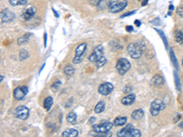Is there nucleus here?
Returning <instances> with one entry per match:
<instances>
[{
    "label": "nucleus",
    "instance_id": "26",
    "mask_svg": "<svg viewBox=\"0 0 183 137\" xmlns=\"http://www.w3.org/2000/svg\"><path fill=\"white\" fill-rule=\"evenodd\" d=\"M106 61H107V60H106V59L103 56V57H102V59H101V60H99L96 62V66H97L98 68H101V67H103V66L106 63Z\"/></svg>",
    "mask_w": 183,
    "mask_h": 137
},
{
    "label": "nucleus",
    "instance_id": "23",
    "mask_svg": "<svg viewBox=\"0 0 183 137\" xmlns=\"http://www.w3.org/2000/svg\"><path fill=\"white\" fill-rule=\"evenodd\" d=\"M11 6H25L28 3V0H9Z\"/></svg>",
    "mask_w": 183,
    "mask_h": 137
},
{
    "label": "nucleus",
    "instance_id": "11",
    "mask_svg": "<svg viewBox=\"0 0 183 137\" xmlns=\"http://www.w3.org/2000/svg\"><path fill=\"white\" fill-rule=\"evenodd\" d=\"M0 17H1V21L3 23H7V22H11L12 20H14L15 15L9 9L6 8V9L2 10V12L0 14Z\"/></svg>",
    "mask_w": 183,
    "mask_h": 137
},
{
    "label": "nucleus",
    "instance_id": "15",
    "mask_svg": "<svg viewBox=\"0 0 183 137\" xmlns=\"http://www.w3.org/2000/svg\"><path fill=\"white\" fill-rule=\"evenodd\" d=\"M131 116H132L133 120H141L143 118V116H144V111L141 110V109H137V110H136V111H134L132 113V115Z\"/></svg>",
    "mask_w": 183,
    "mask_h": 137
},
{
    "label": "nucleus",
    "instance_id": "12",
    "mask_svg": "<svg viewBox=\"0 0 183 137\" xmlns=\"http://www.w3.org/2000/svg\"><path fill=\"white\" fill-rule=\"evenodd\" d=\"M114 90V85L110 82H105L99 86L98 92L102 95H108Z\"/></svg>",
    "mask_w": 183,
    "mask_h": 137
},
{
    "label": "nucleus",
    "instance_id": "33",
    "mask_svg": "<svg viewBox=\"0 0 183 137\" xmlns=\"http://www.w3.org/2000/svg\"><path fill=\"white\" fill-rule=\"evenodd\" d=\"M146 3H147V0H143V2H142V6H146Z\"/></svg>",
    "mask_w": 183,
    "mask_h": 137
},
{
    "label": "nucleus",
    "instance_id": "14",
    "mask_svg": "<svg viewBox=\"0 0 183 137\" xmlns=\"http://www.w3.org/2000/svg\"><path fill=\"white\" fill-rule=\"evenodd\" d=\"M135 101H136V95L135 94H128L127 96L124 97L121 100V103L124 105H131L135 103Z\"/></svg>",
    "mask_w": 183,
    "mask_h": 137
},
{
    "label": "nucleus",
    "instance_id": "3",
    "mask_svg": "<svg viewBox=\"0 0 183 137\" xmlns=\"http://www.w3.org/2000/svg\"><path fill=\"white\" fill-rule=\"evenodd\" d=\"M114 123L110 122L108 121H103L100 124H94L92 125V129L95 133L99 135H105L107 132H109L110 129L113 127Z\"/></svg>",
    "mask_w": 183,
    "mask_h": 137
},
{
    "label": "nucleus",
    "instance_id": "17",
    "mask_svg": "<svg viewBox=\"0 0 183 137\" xmlns=\"http://www.w3.org/2000/svg\"><path fill=\"white\" fill-rule=\"evenodd\" d=\"M152 82L155 86H161L164 84V79L160 75H155L152 80Z\"/></svg>",
    "mask_w": 183,
    "mask_h": 137
},
{
    "label": "nucleus",
    "instance_id": "24",
    "mask_svg": "<svg viewBox=\"0 0 183 137\" xmlns=\"http://www.w3.org/2000/svg\"><path fill=\"white\" fill-rule=\"evenodd\" d=\"M67 122H70V123H72V124H74L75 122H76V119H77V116H76V114L72 112V113H70L68 115H67Z\"/></svg>",
    "mask_w": 183,
    "mask_h": 137
},
{
    "label": "nucleus",
    "instance_id": "18",
    "mask_svg": "<svg viewBox=\"0 0 183 137\" xmlns=\"http://www.w3.org/2000/svg\"><path fill=\"white\" fill-rule=\"evenodd\" d=\"M127 121V117H117V118L114 119L113 123H114V126H123L124 124H126Z\"/></svg>",
    "mask_w": 183,
    "mask_h": 137
},
{
    "label": "nucleus",
    "instance_id": "4",
    "mask_svg": "<svg viewBox=\"0 0 183 137\" xmlns=\"http://www.w3.org/2000/svg\"><path fill=\"white\" fill-rule=\"evenodd\" d=\"M127 5V1L124 0V1H113L110 2L108 5V9L111 13H118L121 12L122 10H124L126 8Z\"/></svg>",
    "mask_w": 183,
    "mask_h": 137
},
{
    "label": "nucleus",
    "instance_id": "19",
    "mask_svg": "<svg viewBox=\"0 0 183 137\" xmlns=\"http://www.w3.org/2000/svg\"><path fill=\"white\" fill-rule=\"evenodd\" d=\"M105 103L104 102H99L94 108V112L96 113H101L105 111Z\"/></svg>",
    "mask_w": 183,
    "mask_h": 137
},
{
    "label": "nucleus",
    "instance_id": "37",
    "mask_svg": "<svg viewBox=\"0 0 183 137\" xmlns=\"http://www.w3.org/2000/svg\"><path fill=\"white\" fill-rule=\"evenodd\" d=\"M3 79H4V76H3V75H2V76H1V79H0V81H1V82H2V81H3Z\"/></svg>",
    "mask_w": 183,
    "mask_h": 137
},
{
    "label": "nucleus",
    "instance_id": "35",
    "mask_svg": "<svg viewBox=\"0 0 183 137\" xmlns=\"http://www.w3.org/2000/svg\"><path fill=\"white\" fill-rule=\"evenodd\" d=\"M53 12H54V15H55V16H56V17H59V14L57 13V11H55L54 9H53Z\"/></svg>",
    "mask_w": 183,
    "mask_h": 137
},
{
    "label": "nucleus",
    "instance_id": "38",
    "mask_svg": "<svg viewBox=\"0 0 183 137\" xmlns=\"http://www.w3.org/2000/svg\"><path fill=\"white\" fill-rule=\"evenodd\" d=\"M182 65H183V59H182Z\"/></svg>",
    "mask_w": 183,
    "mask_h": 137
},
{
    "label": "nucleus",
    "instance_id": "5",
    "mask_svg": "<svg viewBox=\"0 0 183 137\" xmlns=\"http://www.w3.org/2000/svg\"><path fill=\"white\" fill-rule=\"evenodd\" d=\"M116 70L118 71V73L120 75H124L125 73H127L128 70L131 68V64L129 62V60L125 59V58H122V59H119L116 62Z\"/></svg>",
    "mask_w": 183,
    "mask_h": 137
},
{
    "label": "nucleus",
    "instance_id": "16",
    "mask_svg": "<svg viewBox=\"0 0 183 137\" xmlns=\"http://www.w3.org/2000/svg\"><path fill=\"white\" fill-rule=\"evenodd\" d=\"M78 135H79V133L75 129H68V130L62 132V134H61V135L63 137H76L78 136Z\"/></svg>",
    "mask_w": 183,
    "mask_h": 137
},
{
    "label": "nucleus",
    "instance_id": "13",
    "mask_svg": "<svg viewBox=\"0 0 183 137\" xmlns=\"http://www.w3.org/2000/svg\"><path fill=\"white\" fill-rule=\"evenodd\" d=\"M35 12H36V8H35L34 7L30 6V7H29L24 11L23 17H24V18H25L26 20H29L31 17H34Z\"/></svg>",
    "mask_w": 183,
    "mask_h": 137
},
{
    "label": "nucleus",
    "instance_id": "9",
    "mask_svg": "<svg viewBox=\"0 0 183 137\" xmlns=\"http://www.w3.org/2000/svg\"><path fill=\"white\" fill-rule=\"evenodd\" d=\"M15 115L17 118L20 119V120H26V119H28V117L29 115V110L28 107H26L24 105L18 106L15 111Z\"/></svg>",
    "mask_w": 183,
    "mask_h": 137
},
{
    "label": "nucleus",
    "instance_id": "31",
    "mask_svg": "<svg viewBox=\"0 0 183 137\" xmlns=\"http://www.w3.org/2000/svg\"><path fill=\"white\" fill-rule=\"evenodd\" d=\"M136 11H131V13H127V14H125V15H123L122 16V17H127V16H130V15H132V14H134Z\"/></svg>",
    "mask_w": 183,
    "mask_h": 137
},
{
    "label": "nucleus",
    "instance_id": "30",
    "mask_svg": "<svg viewBox=\"0 0 183 137\" xmlns=\"http://www.w3.org/2000/svg\"><path fill=\"white\" fill-rule=\"evenodd\" d=\"M135 24L136 25V27H140V25H141V22H140L139 20H136V21H135Z\"/></svg>",
    "mask_w": 183,
    "mask_h": 137
},
{
    "label": "nucleus",
    "instance_id": "29",
    "mask_svg": "<svg viewBox=\"0 0 183 137\" xmlns=\"http://www.w3.org/2000/svg\"><path fill=\"white\" fill-rule=\"evenodd\" d=\"M102 0H90V4L92 6H97Z\"/></svg>",
    "mask_w": 183,
    "mask_h": 137
},
{
    "label": "nucleus",
    "instance_id": "34",
    "mask_svg": "<svg viewBox=\"0 0 183 137\" xmlns=\"http://www.w3.org/2000/svg\"><path fill=\"white\" fill-rule=\"evenodd\" d=\"M44 40H45V42H44V45L46 46V40H47V36H46V34L44 35Z\"/></svg>",
    "mask_w": 183,
    "mask_h": 137
},
{
    "label": "nucleus",
    "instance_id": "21",
    "mask_svg": "<svg viewBox=\"0 0 183 137\" xmlns=\"http://www.w3.org/2000/svg\"><path fill=\"white\" fill-rule=\"evenodd\" d=\"M52 104H53V99H52L51 97H47V98L45 99V101H44L43 106H44V108H45L47 111H49V110L51 109V107L52 106Z\"/></svg>",
    "mask_w": 183,
    "mask_h": 137
},
{
    "label": "nucleus",
    "instance_id": "7",
    "mask_svg": "<svg viewBox=\"0 0 183 137\" xmlns=\"http://www.w3.org/2000/svg\"><path fill=\"white\" fill-rule=\"evenodd\" d=\"M86 48H87V44L86 43H82L80 44L76 51H75V57L73 59V63L75 64H78L82 61L83 60V55L84 54V52L86 51Z\"/></svg>",
    "mask_w": 183,
    "mask_h": 137
},
{
    "label": "nucleus",
    "instance_id": "32",
    "mask_svg": "<svg viewBox=\"0 0 183 137\" xmlns=\"http://www.w3.org/2000/svg\"><path fill=\"white\" fill-rule=\"evenodd\" d=\"M127 31H132V30H133L132 26H127Z\"/></svg>",
    "mask_w": 183,
    "mask_h": 137
},
{
    "label": "nucleus",
    "instance_id": "8",
    "mask_svg": "<svg viewBox=\"0 0 183 137\" xmlns=\"http://www.w3.org/2000/svg\"><path fill=\"white\" fill-rule=\"evenodd\" d=\"M104 56V49L102 46H97L93 51L92 52V54L89 57V60L91 62H93V63H96L99 60L102 59V57Z\"/></svg>",
    "mask_w": 183,
    "mask_h": 137
},
{
    "label": "nucleus",
    "instance_id": "27",
    "mask_svg": "<svg viewBox=\"0 0 183 137\" xmlns=\"http://www.w3.org/2000/svg\"><path fill=\"white\" fill-rule=\"evenodd\" d=\"M60 81H58L56 83H54L53 85L51 86V90H52V91H57V90H58V88L60 87Z\"/></svg>",
    "mask_w": 183,
    "mask_h": 137
},
{
    "label": "nucleus",
    "instance_id": "1",
    "mask_svg": "<svg viewBox=\"0 0 183 137\" xmlns=\"http://www.w3.org/2000/svg\"><path fill=\"white\" fill-rule=\"evenodd\" d=\"M144 50H145V44L142 41H138L136 43H131L127 47L128 54L133 59H139L142 56Z\"/></svg>",
    "mask_w": 183,
    "mask_h": 137
},
{
    "label": "nucleus",
    "instance_id": "2",
    "mask_svg": "<svg viewBox=\"0 0 183 137\" xmlns=\"http://www.w3.org/2000/svg\"><path fill=\"white\" fill-rule=\"evenodd\" d=\"M117 136L119 137H140L141 136V132L136 128L132 124H128L125 128L121 129L120 131L117 132Z\"/></svg>",
    "mask_w": 183,
    "mask_h": 137
},
{
    "label": "nucleus",
    "instance_id": "25",
    "mask_svg": "<svg viewBox=\"0 0 183 137\" xmlns=\"http://www.w3.org/2000/svg\"><path fill=\"white\" fill-rule=\"evenodd\" d=\"M29 34H28L27 36L25 35V36H23V37L19 38L18 39V45H22V44L26 43V42L28 41V39H29Z\"/></svg>",
    "mask_w": 183,
    "mask_h": 137
},
{
    "label": "nucleus",
    "instance_id": "20",
    "mask_svg": "<svg viewBox=\"0 0 183 137\" xmlns=\"http://www.w3.org/2000/svg\"><path fill=\"white\" fill-rule=\"evenodd\" d=\"M174 38L177 43H182L183 42V32L180 30L174 31Z\"/></svg>",
    "mask_w": 183,
    "mask_h": 137
},
{
    "label": "nucleus",
    "instance_id": "36",
    "mask_svg": "<svg viewBox=\"0 0 183 137\" xmlns=\"http://www.w3.org/2000/svg\"><path fill=\"white\" fill-rule=\"evenodd\" d=\"M180 127H181V128H183V122L181 123H180Z\"/></svg>",
    "mask_w": 183,
    "mask_h": 137
},
{
    "label": "nucleus",
    "instance_id": "28",
    "mask_svg": "<svg viewBox=\"0 0 183 137\" xmlns=\"http://www.w3.org/2000/svg\"><path fill=\"white\" fill-rule=\"evenodd\" d=\"M177 13H178L179 16H181V17H183V7L177 8Z\"/></svg>",
    "mask_w": 183,
    "mask_h": 137
},
{
    "label": "nucleus",
    "instance_id": "22",
    "mask_svg": "<svg viewBox=\"0 0 183 137\" xmlns=\"http://www.w3.org/2000/svg\"><path fill=\"white\" fill-rule=\"evenodd\" d=\"M63 71H64L65 75H67V76H73V74H74V72H75V68H73L72 65H67V66H65Z\"/></svg>",
    "mask_w": 183,
    "mask_h": 137
},
{
    "label": "nucleus",
    "instance_id": "6",
    "mask_svg": "<svg viewBox=\"0 0 183 137\" xmlns=\"http://www.w3.org/2000/svg\"><path fill=\"white\" fill-rule=\"evenodd\" d=\"M166 108V104H165L162 101L160 100H155L151 103V107H150V113L153 115V116H157L160 111L164 110Z\"/></svg>",
    "mask_w": 183,
    "mask_h": 137
},
{
    "label": "nucleus",
    "instance_id": "10",
    "mask_svg": "<svg viewBox=\"0 0 183 137\" xmlns=\"http://www.w3.org/2000/svg\"><path fill=\"white\" fill-rule=\"evenodd\" d=\"M27 93H28V88L26 86H22V87H18L14 90L13 95L16 100L21 101L24 99V97L26 96Z\"/></svg>",
    "mask_w": 183,
    "mask_h": 137
}]
</instances>
